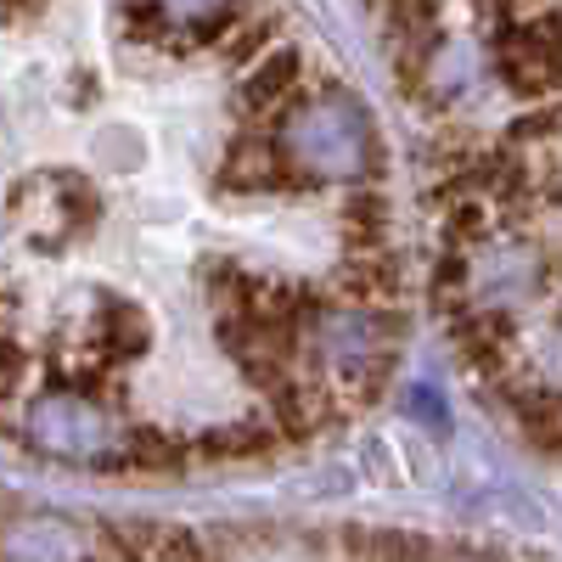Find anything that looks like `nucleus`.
Instances as JSON below:
<instances>
[{
  "mask_svg": "<svg viewBox=\"0 0 562 562\" xmlns=\"http://www.w3.org/2000/svg\"><path fill=\"white\" fill-rule=\"evenodd\" d=\"M501 74L518 97H551L562 85V18H524L501 34Z\"/></svg>",
  "mask_w": 562,
  "mask_h": 562,
  "instance_id": "f257e3e1",
  "label": "nucleus"
},
{
  "mask_svg": "<svg viewBox=\"0 0 562 562\" xmlns=\"http://www.w3.org/2000/svg\"><path fill=\"white\" fill-rule=\"evenodd\" d=\"M265 411H270V428L281 434V445H293V450L310 445V439H321L344 416L333 383L310 378V371H293V378L281 383L276 394H265Z\"/></svg>",
  "mask_w": 562,
  "mask_h": 562,
  "instance_id": "f03ea898",
  "label": "nucleus"
},
{
  "mask_svg": "<svg viewBox=\"0 0 562 562\" xmlns=\"http://www.w3.org/2000/svg\"><path fill=\"white\" fill-rule=\"evenodd\" d=\"M450 333H456V349L467 360L479 383L501 389L512 378V366H518V338H512V321L490 304H467L461 315H450Z\"/></svg>",
  "mask_w": 562,
  "mask_h": 562,
  "instance_id": "7ed1b4c3",
  "label": "nucleus"
},
{
  "mask_svg": "<svg viewBox=\"0 0 562 562\" xmlns=\"http://www.w3.org/2000/svg\"><path fill=\"white\" fill-rule=\"evenodd\" d=\"M299 85H304V57L293 52V45H276V52H265V57L248 68V79H243V90H237V102H243V113L270 119L276 108L299 102Z\"/></svg>",
  "mask_w": 562,
  "mask_h": 562,
  "instance_id": "20e7f679",
  "label": "nucleus"
},
{
  "mask_svg": "<svg viewBox=\"0 0 562 562\" xmlns=\"http://www.w3.org/2000/svg\"><path fill=\"white\" fill-rule=\"evenodd\" d=\"M501 389H506L501 400L512 405V416H518L524 439L535 450H546V456H562V389H551V383H518V378H506Z\"/></svg>",
  "mask_w": 562,
  "mask_h": 562,
  "instance_id": "39448f33",
  "label": "nucleus"
},
{
  "mask_svg": "<svg viewBox=\"0 0 562 562\" xmlns=\"http://www.w3.org/2000/svg\"><path fill=\"white\" fill-rule=\"evenodd\" d=\"M192 450L203 461H265L281 450V434L270 428V416H243V422H220V428H203L192 439Z\"/></svg>",
  "mask_w": 562,
  "mask_h": 562,
  "instance_id": "423d86ee",
  "label": "nucleus"
},
{
  "mask_svg": "<svg viewBox=\"0 0 562 562\" xmlns=\"http://www.w3.org/2000/svg\"><path fill=\"white\" fill-rule=\"evenodd\" d=\"M338 243H344V254L389 248V198L383 192H355L338 214Z\"/></svg>",
  "mask_w": 562,
  "mask_h": 562,
  "instance_id": "0eeeda50",
  "label": "nucleus"
},
{
  "mask_svg": "<svg viewBox=\"0 0 562 562\" xmlns=\"http://www.w3.org/2000/svg\"><path fill=\"white\" fill-rule=\"evenodd\" d=\"M192 439H180V434H164V428H135L124 439V467L130 473H180L186 461H192Z\"/></svg>",
  "mask_w": 562,
  "mask_h": 562,
  "instance_id": "6e6552de",
  "label": "nucleus"
},
{
  "mask_svg": "<svg viewBox=\"0 0 562 562\" xmlns=\"http://www.w3.org/2000/svg\"><path fill=\"white\" fill-rule=\"evenodd\" d=\"M326 383H333V394H338L344 411H366V405H378V400L389 394L394 360H389V355H360V360H349L338 378H326Z\"/></svg>",
  "mask_w": 562,
  "mask_h": 562,
  "instance_id": "1a4fd4ad",
  "label": "nucleus"
},
{
  "mask_svg": "<svg viewBox=\"0 0 562 562\" xmlns=\"http://www.w3.org/2000/svg\"><path fill=\"white\" fill-rule=\"evenodd\" d=\"M153 344V321L140 315L135 304H108L97 315V355L102 360H119V355H140Z\"/></svg>",
  "mask_w": 562,
  "mask_h": 562,
  "instance_id": "9d476101",
  "label": "nucleus"
},
{
  "mask_svg": "<svg viewBox=\"0 0 562 562\" xmlns=\"http://www.w3.org/2000/svg\"><path fill=\"white\" fill-rule=\"evenodd\" d=\"M434 304H439L445 315H461L467 304H473V299H467V265H461L456 248L434 265Z\"/></svg>",
  "mask_w": 562,
  "mask_h": 562,
  "instance_id": "9b49d317",
  "label": "nucleus"
},
{
  "mask_svg": "<svg viewBox=\"0 0 562 562\" xmlns=\"http://www.w3.org/2000/svg\"><path fill=\"white\" fill-rule=\"evenodd\" d=\"M23 371H29L23 349H18L12 338H0V400H12V394H18V383H23Z\"/></svg>",
  "mask_w": 562,
  "mask_h": 562,
  "instance_id": "f8f14e48",
  "label": "nucleus"
}]
</instances>
